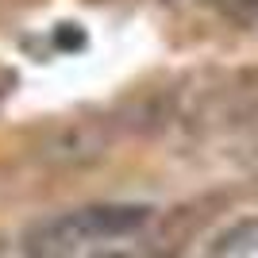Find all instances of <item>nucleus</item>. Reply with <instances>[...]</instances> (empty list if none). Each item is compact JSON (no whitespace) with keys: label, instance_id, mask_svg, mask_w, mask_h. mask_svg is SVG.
<instances>
[{"label":"nucleus","instance_id":"obj_1","mask_svg":"<svg viewBox=\"0 0 258 258\" xmlns=\"http://www.w3.org/2000/svg\"><path fill=\"white\" fill-rule=\"evenodd\" d=\"M62 43H70V46H81V35L74 31V23H66L62 31H58V46H62Z\"/></svg>","mask_w":258,"mask_h":258}]
</instances>
